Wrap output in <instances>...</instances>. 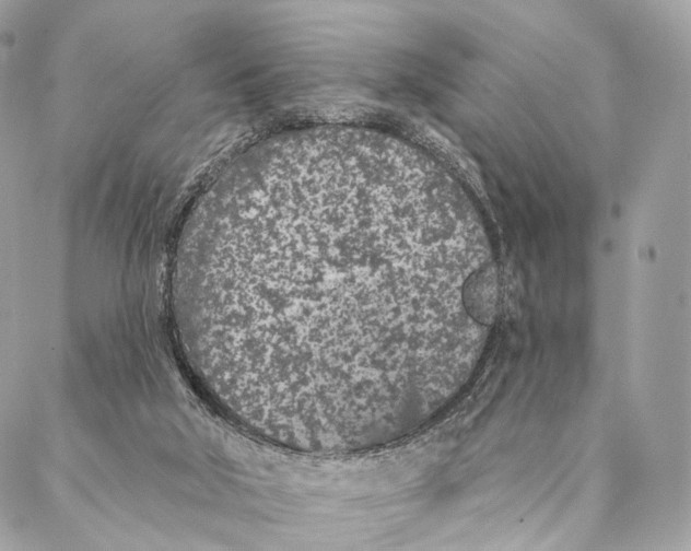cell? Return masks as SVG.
<instances>
[{
	"label": "cell",
	"mask_w": 691,
	"mask_h": 551,
	"mask_svg": "<svg viewBox=\"0 0 691 551\" xmlns=\"http://www.w3.org/2000/svg\"><path fill=\"white\" fill-rule=\"evenodd\" d=\"M400 200L351 177L263 171L188 219L172 295L188 361L261 411L395 377L403 344Z\"/></svg>",
	"instance_id": "obj_1"
}]
</instances>
